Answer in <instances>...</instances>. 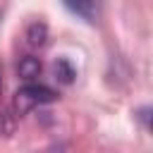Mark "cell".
I'll list each match as a JSON object with an SVG mask.
<instances>
[{"mask_svg": "<svg viewBox=\"0 0 153 153\" xmlns=\"http://www.w3.org/2000/svg\"><path fill=\"white\" fill-rule=\"evenodd\" d=\"M55 98H57V93H55L50 86L29 81V84H24V86L14 93L12 108H14L17 115H26V112H31L33 108H41V105H45V103H53Z\"/></svg>", "mask_w": 153, "mask_h": 153, "instance_id": "cell-1", "label": "cell"}, {"mask_svg": "<svg viewBox=\"0 0 153 153\" xmlns=\"http://www.w3.org/2000/svg\"><path fill=\"white\" fill-rule=\"evenodd\" d=\"M62 2L69 12H74L76 17L86 19V22H93L96 10H98V0H62Z\"/></svg>", "mask_w": 153, "mask_h": 153, "instance_id": "cell-2", "label": "cell"}, {"mask_svg": "<svg viewBox=\"0 0 153 153\" xmlns=\"http://www.w3.org/2000/svg\"><path fill=\"white\" fill-rule=\"evenodd\" d=\"M45 41H48V26L43 22H31L26 29V43L31 48H41L45 45Z\"/></svg>", "mask_w": 153, "mask_h": 153, "instance_id": "cell-3", "label": "cell"}, {"mask_svg": "<svg viewBox=\"0 0 153 153\" xmlns=\"http://www.w3.org/2000/svg\"><path fill=\"white\" fill-rule=\"evenodd\" d=\"M38 74H41V62H38V57L26 55V57H22V60H19V76H22V79L33 81Z\"/></svg>", "mask_w": 153, "mask_h": 153, "instance_id": "cell-4", "label": "cell"}, {"mask_svg": "<svg viewBox=\"0 0 153 153\" xmlns=\"http://www.w3.org/2000/svg\"><path fill=\"white\" fill-rule=\"evenodd\" d=\"M74 76H76V69L72 67V62L67 57H60L57 65H55V79H60L62 84H72Z\"/></svg>", "mask_w": 153, "mask_h": 153, "instance_id": "cell-5", "label": "cell"}, {"mask_svg": "<svg viewBox=\"0 0 153 153\" xmlns=\"http://www.w3.org/2000/svg\"><path fill=\"white\" fill-rule=\"evenodd\" d=\"M148 112H151V108H141V110H136V117L143 122V127H146V129L151 127V124H148Z\"/></svg>", "mask_w": 153, "mask_h": 153, "instance_id": "cell-6", "label": "cell"}, {"mask_svg": "<svg viewBox=\"0 0 153 153\" xmlns=\"http://www.w3.org/2000/svg\"><path fill=\"white\" fill-rule=\"evenodd\" d=\"M0 93H2V79H0Z\"/></svg>", "mask_w": 153, "mask_h": 153, "instance_id": "cell-7", "label": "cell"}]
</instances>
